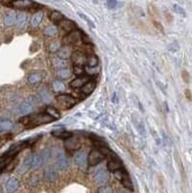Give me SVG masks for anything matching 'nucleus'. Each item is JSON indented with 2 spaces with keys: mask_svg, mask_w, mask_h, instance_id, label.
I'll return each mask as SVG.
<instances>
[{
  "mask_svg": "<svg viewBox=\"0 0 192 193\" xmlns=\"http://www.w3.org/2000/svg\"><path fill=\"white\" fill-rule=\"evenodd\" d=\"M42 18H43V13H40V12L36 13L31 18V25L33 26V27H37V26H39V24L41 23Z\"/></svg>",
  "mask_w": 192,
  "mask_h": 193,
  "instance_id": "c756f323",
  "label": "nucleus"
},
{
  "mask_svg": "<svg viewBox=\"0 0 192 193\" xmlns=\"http://www.w3.org/2000/svg\"><path fill=\"white\" fill-rule=\"evenodd\" d=\"M173 8H174V10H175L176 13H178V14H180V16H182V17H186V12L184 10L183 7H181L179 5H177V4H174Z\"/></svg>",
  "mask_w": 192,
  "mask_h": 193,
  "instance_id": "e433bc0d",
  "label": "nucleus"
},
{
  "mask_svg": "<svg viewBox=\"0 0 192 193\" xmlns=\"http://www.w3.org/2000/svg\"><path fill=\"white\" fill-rule=\"evenodd\" d=\"M40 155H41V157L43 158V161L44 162H46V161H49V158H50V150L49 149H44L41 153H40Z\"/></svg>",
  "mask_w": 192,
  "mask_h": 193,
  "instance_id": "4c0bfd02",
  "label": "nucleus"
},
{
  "mask_svg": "<svg viewBox=\"0 0 192 193\" xmlns=\"http://www.w3.org/2000/svg\"><path fill=\"white\" fill-rule=\"evenodd\" d=\"M28 143H29L28 141H25V142H20V143H17V144L13 145V146L10 147L8 150H7L6 153H4L3 156L6 157V158L12 159L13 156H16V155L19 153L20 151L23 150L24 148L28 145Z\"/></svg>",
  "mask_w": 192,
  "mask_h": 193,
  "instance_id": "39448f33",
  "label": "nucleus"
},
{
  "mask_svg": "<svg viewBox=\"0 0 192 193\" xmlns=\"http://www.w3.org/2000/svg\"><path fill=\"white\" fill-rule=\"evenodd\" d=\"M132 119H134V124H135V127L137 128V131H138V133H140V135L144 137L145 136L146 132H145V127H144V123L142 122V120L139 119L138 117H137V119H136L135 116L132 117Z\"/></svg>",
  "mask_w": 192,
  "mask_h": 193,
  "instance_id": "a878e982",
  "label": "nucleus"
},
{
  "mask_svg": "<svg viewBox=\"0 0 192 193\" xmlns=\"http://www.w3.org/2000/svg\"><path fill=\"white\" fill-rule=\"evenodd\" d=\"M80 40H81L80 33L77 31H74V32L69 33L67 36H65L64 42L66 44H76V43H78Z\"/></svg>",
  "mask_w": 192,
  "mask_h": 193,
  "instance_id": "9b49d317",
  "label": "nucleus"
},
{
  "mask_svg": "<svg viewBox=\"0 0 192 193\" xmlns=\"http://www.w3.org/2000/svg\"><path fill=\"white\" fill-rule=\"evenodd\" d=\"M9 161H10L9 158H6V157H4V156L0 157V173H1L2 170L6 168V165L8 164Z\"/></svg>",
  "mask_w": 192,
  "mask_h": 193,
  "instance_id": "c9c22d12",
  "label": "nucleus"
},
{
  "mask_svg": "<svg viewBox=\"0 0 192 193\" xmlns=\"http://www.w3.org/2000/svg\"><path fill=\"white\" fill-rule=\"evenodd\" d=\"M154 26H155V27H156L159 31L163 32V27H162L160 23H158V22H154Z\"/></svg>",
  "mask_w": 192,
  "mask_h": 193,
  "instance_id": "de8ad7c7",
  "label": "nucleus"
},
{
  "mask_svg": "<svg viewBox=\"0 0 192 193\" xmlns=\"http://www.w3.org/2000/svg\"><path fill=\"white\" fill-rule=\"evenodd\" d=\"M112 101H113V102H117V100H116V94H115V92H114V94H113V99H112Z\"/></svg>",
  "mask_w": 192,
  "mask_h": 193,
  "instance_id": "09e8293b",
  "label": "nucleus"
},
{
  "mask_svg": "<svg viewBox=\"0 0 192 193\" xmlns=\"http://www.w3.org/2000/svg\"><path fill=\"white\" fill-rule=\"evenodd\" d=\"M51 136L54 137L57 139H61V140H67L72 137V133L65 131V129H58V131H54L51 132Z\"/></svg>",
  "mask_w": 192,
  "mask_h": 193,
  "instance_id": "f3484780",
  "label": "nucleus"
},
{
  "mask_svg": "<svg viewBox=\"0 0 192 193\" xmlns=\"http://www.w3.org/2000/svg\"><path fill=\"white\" fill-rule=\"evenodd\" d=\"M185 96H186L187 100H189V101H192V94H191V91H190L189 90H186V91H185Z\"/></svg>",
  "mask_w": 192,
  "mask_h": 193,
  "instance_id": "49530a36",
  "label": "nucleus"
},
{
  "mask_svg": "<svg viewBox=\"0 0 192 193\" xmlns=\"http://www.w3.org/2000/svg\"><path fill=\"white\" fill-rule=\"evenodd\" d=\"M66 64H67V62L60 58H56L54 60V67H59L60 69H63V67L66 66Z\"/></svg>",
  "mask_w": 192,
  "mask_h": 193,
  "instance_id": "f704fd0d",
  "label": "nucleus"
},
{
  "mask_svg": "<svg viewBox=\"0 0 192 193\" xmlns=\"http://www.w3.org/2000/svg\"><path fill=\"white\" fill-rule=\"evenodd\" d=\"M104 155H103L101 152H100L98 149H93L87 155V161L88 164L91 166H95L101 163L103 160H104Z\"/></svg>",
  "mask_w": 192,
  "mask_h": 193,
  "instance_id": "20e7f679",
  "label": "nucleus"
},
{
  "mask_svg": "<svg viewBox=\"0 0 192 193\" xmlns=\"http://www.w3.org/2000/svg\"><path fill=\"white\" fill-rule=\"evenodd\" d=\"M118 4H119V2L115 1V0H110V1H107V7H108L109 9H115V8H117Z\"/></svg>",
  "mask_w": 192,
  "mask_h": 193,
  "instance_id": "ea45409f",
  "label": "nucleus"
},
{
  "mask_svg": "<svg viewBox=\"0 0 192 193\" xmlns=\"http://www.w3.org/2000/svg\"><path fill=\"white\" fill-rule=\"evenodd\" d=\"M44 178H45V180L47 181H56L58 179V173L56 172V170L54 168H47L45 170V172H44Z\"/></svg>",
  "mask_w": 192,
  "mask_h": 193,
  "instance_id": "412c9836",
  "label": "nucleus"
},
{
  "mask_svg": "<svg viewBox=\"0 0 192 193\" xmlns=\"http://www.w3.org/2000/svg\"><path fill=\"white\" fill-rule=\"evenodd\" d=\"M0 193H2V191H1V190H0Z\"/></svg>",
  "mask_w": 192,
  "mask_h": 193,
  "instance_id": "8fccbe9b",
  "label": "nucleus"
},
{
  "mask_svg": "<svg viewBox=\"0 0 192 193\" xmlns=\"http://www.w3.org/2000/svg\"><path fill=\"white\" fill-rule=\"evenodd\" d=\"M73 73L76 74V75L82 76V74L84 73V69L82 68V67H79V66H74V67H73Z\"/></svg>",
  "mask_w": 192,
  "mask_h": 193,
  "instance_id": "79ce46f5",
  "label": "nucleus"
},
{
  "mask_svg": "<svg viewBox=\"0 0 192 193\" xmlns=\"http://www.w3.org/2000/svg\"><path fill=\"white\" fill-rule=\"evenodd\" d=\"M59 26H60V29L63 32L68 33V34L71 32H74L77 28V26L74 22L71 20H68V18H64V20L59 24Z\"/></svg>",
  "mask_w": 192,
  "mask_h": 193,
  "instance_id": "1a4fd4ad",
  "label": "nucleus"
},
{
  "mask_svg": "<svg viewBox=\"0 0 192 193\" xmlns=\"http://www.w3.org/2000/svg\"><path fill=\"white\" fill-rule=\"evenodd\" d=\"M57 76L60 79H67L71 76V71L68 68H63V69H59L57 72Z\"/></svg>",
  "mask_w": 192,
  "mask_h": 193,
  "instance_id": "c85d7f7f",
  "label": "nucleus"
},
{
  "mask_svg": "<svg viewBox=\"0 0 192 193\" xmlns=\"http://www.w3.org/2000/svg\"><path fill=\"white\" fill-rule=\"evenodd\" d=\"M42 74L40 72H33L31 73L30 75L28 76V83L31 84V85H34V84H37L39 83L40 81L42 80Z\"/></svg>",
  "mask_w": 192,
  "mask_h": 193,
  "instance_id": "6ab92c4d",
  "label": "nucleus"
},
{
  "mask_svg": "<svg viewBox=\"0 0 192 193\" xmlns=\"http://www.w3.org/2000/svg\"><path fill=\"white\" fill-rule=\"evenodd\" d=\"M27 24V14L20 13L17 14V26L19 28H24Z\"/></svg>",
  "mask_w": 192,
  "mask_h": 193,
  "instance_id": "cd10ccee",
  "label": "nucleus"
},
{
  "mask_svg": "<svg viewBox=\"0 0 192 193\" xmlns=\"http://www.w3.org/2000/svg\"><path fill=\"white\" fill-rule=\"evenodd\" d=\"M61 48V45L59 42H53L49 45V50L50 51H58Z\"/></svg>",
  "mask_w": 192,
  "mask_h": 193,
  "instance_id": "37998d69",
  "label": "nucleus"
},
{
  "mask_svg": "<svg viewBox=\"0 0 192 193\" xmlns=\"http://www.w3.org/2000/svg\"><path fill=\"white\" fill-rule=\"evenodd\" d=\"M54 120V118L45 112V113H39L34 115H27V116H24L23 118H21L20 122L23 123L27 128H32L40 124L50 123Z\"/></svg>",
  "mask_w": 192,
  "mask_h": 193,
  "instance_id": "f257e3e1",
  "label": "nucleus"
},
{
  "mask_svg": "<svg viewBox=\"0 0 192 193\" xmlns=\"http://www.w3.org/2000/svg\"><path fill=\"white\" fill-rule=\"evenodd\" d=\"M108 179H109V174L105 170H99L94 176V180L98 184H104L108 181Z\"/></svg>",
  "mask_w": 192,
  "mask_h": 193,
  "instance_id": "9d476101",
  "label": "nucleus"
},
{
  "mask_svg": "<svg viewBox=\"0 0 192 193\" xmlns=\"http://www.w3.org/2000/svg\"><path fill=\"white\" fill-rule=\"evenodd\" d=\"M38 95L40 96V99H41L44 103L49 104V103H51V101H53V95H51V92L49 91V88L41 87L38 91Z\"/></svg>",
  "mask_w": 192,
  "mask_h": 193,
  "instance_id": "4468645a",
  "label": "nucleus"
},
{
  "mask_svg": "<svg viewBox=\"0 0 192 193\" xmlns=\"http://www.w3.org/2000/svg\"><path fill=\"white\" fill-rule=\"evenodd\" d=\"M182 78H183V80L185 81L186 83H189V82H190L189 73H188L186 70H183V71H182Z\"/></svg>",
  "mask_w": 192,
  "mask_h": 193,
  "instance_id": "c03bdc74",
  "label": "nucleus"
},
{
  "mask_svg": "<svg viewBox=\"0 0 192 193\" xmlns=\"http://www.w3.org/2000/svg\"><path fill=\"white\" fill-rule=\"evenodd\" d=\"M53 88L56 91H65L66 86L63 81L56 80V81H54V83H53Z\"/></svg>",
  "mask_w": 192,
  "mask_h": 193,
  "instance_id": "72a5a7b5",
  "label": "nucleus"
},
{
  "mask_svg": "<svg viewBox=\"0 0 192 193\" xmlns=\"http://www.w3.org/2000/svg\"><path fill=\"white\" fill-rule=\"evenodd\" d=\"M71 50L69 48V46L65 45V46H62L60 50H58V58L62 59V60H65L69 57H71Z\"/></svg>",
  "mask_w": 192,
  "mask_h": 193,
  "instance_id": "b1692460",
  "label": "nucleus"
},
{
  "mask_svg": "<svg viewBox=\"0 0 192 193\" xmlns=\"http://www.w3.org/2000/svg\"><path fill=\"white\" fill-rule=\"evenodd\" d=\"M99 64V60L97 58V55H91V57L87 58V65L90 68H96Z\"/></svg>",
  "mask_w": 192,
  "mask_h": 193,
  "instance_id": "473e14b6",
  "label": "nucleus"
},
{
  "mask_svg": "<svg viewBox=\"0 0 192 193\" xmlns=\"http://www.w3.org/2000/svg\"><path fill=\"white\" fill-rule=\"evenodd\" d=\"M114 176H115L116 179L122 184V186L124 188H127L131 191H134V185H132L131 178H130V176H128V174H127V170H125L124 168L116 170V172L114 173Z\"/></svg>",
  "mask_w": 192,
  "mask_h": 193,
  "instance_id": "f03ea898",
  "label": "nucleus"
},
{
  "mask_svg": "<svg viewBox=\"0 0 192 193\" xmlns=\"http://www.w3.org/2000/svg\"><path fill=\"white\" fill-rule=\"evenodd\" d=\"M122 168H123L122 163H121V161L118 158L110 159V160L108 161V163H107V169H108L110 172H112V173H115L116 170L122 169Z\"/></svg>",
  "mask_w": 192,
  "mask_h": 193,
  "instance_id": "2eb2a0df",
  "label": "nucleus"
},
{
  "mask_svg": "<svg viewBox=\"0 0 192 193\" xmlns=\"http://www.w3.org/2000/svg\"><path fill=\"white\" fill-rule=\"evenodd\" d=\"M20 187V182L16 178H10V179L6 182L5 184V188H6V191L8 193H13L16 192L18 189Z\"/></svg>",
  "mask_w": 192,
  "mask_h": 193,
  "instance_id": "f8f14e48",
  "label": "nucleus"
},
{
  "mask_svg": "<svg viewBox=\"0 0 192 193\" xmlns=\"http://www.w3.org/2000/svg\"><path fill=\"white\" fill-rule=\"evenodd\" d=\"M98 193H113V189L110 186H102L98 189Z\"/></svg>",
  "mask_w": 192,
  "mask_h": 193,
  "instance_id": "a19ab883",
  "label": "nucleus"
},
{
  "mask_svg": "<svg viewBox=\"0 0 192 193\" xmlns=\"http://www.w3.org/2000/svg\"><path fill=\"white\" fill-rule=\"evenodd\" d=\"M71 60L74 66L82 67L84 65H87V55L80 50H76L71 55Z\"/></svg>",
  "mask_w": 192,
  "mask_h": 193,
  "instance_id": "423d86ee",
  "label": "nucleus"
},
{
  "mask_svg": "<svg viewBox=\"0 0 192 193\" xmlns=\"http://www.w3.org/2000/svg\"><path fill=\"white\" fill-rule=\"evenodd\" d=\"M3 22H4V25L6 27L13 26L14 24H17V14H14L13 13H6L4 16V18H3Z\"/></svg>",
  "mask_w": 192,
  "mask_h": 193,
  "instance_id": "4be33fe9",
  "label": "nucleus"
},
{
  "mask_svg": "<svg viewBox=\"0 0 192 193\" xmlns=\"http://www.w3.org/2000/svg\"><path fill=\"white\" fill-rule=\"evenodd\" d=\"M58 27L57 26H49V27H46L44 29L43 31V34L45 36H49V37H51V36H54L58 34Z\"/></svg>",
  "mask_w": 192,
  "mask_h": 193,
  "instance_id": "7c9ffc66",
  "label": "nucleus"
},
{
  "mask_svg": "<svg viewBox=\"0 0 192 193\" xmlns=\"http://www.w3.org/2000/svg\"><path fill=\"white\" fill-rule=\"evenodd\" d=\"M69 165H70L69 159L66 157V155L64 153L60 152L56 157V166L60 170H65L69 168Z\"/></svg>",
  "mask_w": 192,
  "mask_h": 193,
  "instance_id": "6e6552de",
  "label": "nucleus"
},
{
  "mask_svg": "<svg viewBox=\"0 0 192 193\" xmlns=\"http://www.w3.org/2000/svg\"><path fill=\"white\" fill-rule=\"evenodd\" d=\"M86 154L84 152H78L75 156H74V162L77 165L83 166L86 163Z\"/></svg>",
  "mask_w": 192,
  "mask_h": 193,
  "instance_id": "393cba45",
  "label": "nucleus"
},
{
  "mask_svg": "<svg viewBox=\"0 0 192 193\" xmlns=\"http://www.w3.org/2000/svg\"><path fill=\"white\" fill-rule=\"evenodd\" d=\"M80 37H81V41H82L83 43H86V44H93V42H91V40L90 38V36H87L86 33L81 32L80 33Z\"/></svg>",
  "mask_w": 192,
  "mask_h": 193,
  "instance_id": "58836bf2",
  "label": "nucleus"
},
{
  "mask_svg": "<svg viewBox=\"0 0 192 193\" xmlns=\"http://www.w3.org/2000/svg\"><path fill=\"white\" fill-rule=\"evenodd\" d=\"M32 156H33V158H32V169H38L44 163L43 158L41 157V155L40 154H34V155H32Z\"/></svg>",
  "mask_w": 192,
  "mask_h": 193,
  "instance_id": "bb28decb",
  "label": "nucleus"
},
{
  "mask_svg": "<svg viewBox=\"0 0 192 193\" xmlns=\"http://www.w3.org/2000/svg\"><path fill=\"white\" fill-rule=\"evenodd\" d=\"M95 88H96V82L94 80H88L87 82L80 88V91L82 92L84 96H88L95 91Z\"/></svg>",
  "mask_w": 192,
  "mask_h": 193,
  "instance_id": "a211bd4d",
  "label": "nucleus"
},
{
  "mask_svg": "<svg viewBox=\"0 0 192 193\" xmlns=\"http://www.w3.org/2000/svg\"><path fill=\"white\" fill-rule=\"evenodd\" d=\"M80 146L79 140L77 138H69L67 140H65V148L69 151H74L77 150Z\"/></svg>",
  "mask_w": 192,
  "mask_h": 193,
  "instance_id": "ddd939ff",
  "label": "nucleus"
},
{
  "mask_svg": "<svg viewBox=\"0 0 192 193\" xmlns=\"http://www.w3.org/2000/svg\"><path fill=\"white\" fill-rule=\"evenodd\" d=\"M46 113L49 114V115H50V116L53 117L54 120H57V119H59V118L61 117L60 112H59V111L56 108H53V107H47V108H46Z\"/></svg>",
  "mask_w": 192,
  "mask_h": 193,
  "instance_id": "2f4dec72",
  "label": "nucleus"
},
{
  "mask_svg": "<svg viewBox=\"0 0 192 193\" xmlns=\"http://www.w3.org/2000/svg\"><path fill=\"white\" fill-rule=\"evenodd\" d=\"M13 128V122L8 119H2L0 120V132L1 133H6L12 131Z\"/></svg>",
  "mask_w": 192,
  "mask_h": 193,
  "instance_id": "5701e85b",
  "label": "nucleus"
},
{
  "mask_svg": "<svg viewBox=\"0 0 192 193\" xmlns=\"http://www.w3.org/2000/svg\"><path fill=\"white\" fill-rule=\"evenodd\" d=\"M87 81H88L87 76H78L70 82V86L72 88H81Z\"/></svg>",
  "mask_w": 192,
  "mask_h": 193,
  "instance_id": "dca6fc26",
  "label": "nucleus"
},
{
  "mask_svg": "<svg viewBox=\"0 0 192 193\" xmlns=\"http://www.w3.org/2000/svg\"><path fill=\"white\" fill-rule=\"evenodd\" d=\"M34 109H35V107L33 104H31L29 101H26V102H23L22 104H20L17 111L19 114L27 116V115H31V113L34 112Z\"/></svg>",
  "mask_w": 192,
  "mask_h": 193,
  "instance_id": "0eeeda50",
  "label": "nucleus"
},
{
  "mask_svg": "<svg viewBox=\"0 0 192 193\" xmlns=\"http://www.w3.org/2000/svg\"><path fill=\"white\" fill-rule=\"evenodd\" d=\"M64 18H65L63 16V13L58 12V10H53V12L49 13V20L51 23H54V24H60Z\"/></svg>",
  "mask_w": 192,
  "mask_h": 193,
  "instance_id": "aec40b11",
  "label": "nucleus"
},
{
  "mask_svg": "<svg viewBox=\"0 0 192 193\" xmlns=\"http://www.w3.org/2000/svg\"><path fill=\"white\" fill-rule=\"evenodd\" d=\"M80 17H81V18H83V20H84V21H86V22H87V23H88V25H90V26H91V28H94L93 22H91V21L90 20V18H86V17H84V14H80Z\"/></svg>",
  "mask_w": 192,
  "mask_h": 193,
  "instance_id": "a18cd8bd",
  "label": "nucleus"
},
{
  "mask_svg": "<svg viewBox=\"0 0 192 193\" xmlns=\"http://www.w3.org/2000/svg\"><path fill=\"white\" fill-rule=\"evenodd\" d=\"M57 102L58 104H60L62 106V108L64 109H70L72 108L73 106L76 105L77 103V100L74 98L73 96L71 95H68V94H61L57 96Z\"/></svg>",
  "mask_w": 192,
  "mask_h": 193,
  "instance_id": "7ed1b4c3",
  "label": "nucleus"
}]
</instances>
